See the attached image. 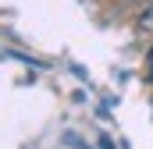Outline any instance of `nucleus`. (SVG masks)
<instances>
[{
	"label": "nucleus",
	"mask_w": 153,
	"mask_h": 149,
	"mask_svg": "<svg viewBox=\"0 0 153 149\" xmlns=\"http://www.w3.org/2000/svg\"><path fill=\"white\" fill-rule=\"evenodd\" d=\"M135 25H139V32H153V4L139 14V21H135Z\"/></svg>",
	"instance_id": "nucleus-1"
},
{
	"label": "nucleus",
	"mask_w": 153,
	"mask_h": 149,
	"mask_svg": "<svg viewBox=\"0 0 153 149\" xmlns=\"http://www.w3.org/2000/svg\"><path fill=\"white\" fill-rule=\"evenodd\" d=\"M146 74H150V82H153V57H150V68H146Z\"/></svg>",
	"instance_id": "nucleus-2"
},
{
	"label": "nucleus",
	"mask_w": 153,
	"mask_h": 149,
	"mask_svg": "<svg viewBox=\"0 0 153 149\" xmlns=\"http://www.w3.org/2000/svg\"><path fill=\"white\" fill-rule=\"evenodd\" d=\"M150 57H153V50H150Z\"/></svg>",
	"instance_id": "nucleus-3"
}]
</instances>
